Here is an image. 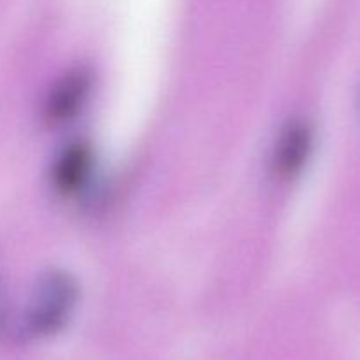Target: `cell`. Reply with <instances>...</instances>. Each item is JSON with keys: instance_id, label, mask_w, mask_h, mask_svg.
Returning a JSON list of instances; mask_svg holds the SVG:
<instances>
[{"instance_id": "7a4b0ae2", "label": "cell", "mask_w": 360, "mask_h": 360, "mask_svg": "<svg viewBox=\"0 0 360 360\" xmlns=\"http://www.w3.org/2000/svg\"><path fill=\"white\" fill-rule=\"evenodd\" d=\"M94 76L90 69L76 67L60 76L51 84L42 102V122L58 127L70 122L86 104L90 97Z\"/></svg>"}, {"instance_id": "6da1fadb", "label": "cell", "mask_w": 360, "mask_h": 360, "mask_svg": "<svg viewBox=\"0 0 360 360\" xmlns=\"http://www.w3.org/2000/svg\"><path fill=\"white\" fill-rule=\"evenodd\" d=\"M77 285L63 271H49L35 285L20 323V333L28 340H42L58 333L74 311Z\"/></svg>"}, {"instance_id": "3957f363", "label": "cell", "mask_w": 360, "mask_h": 360, "mask_svg": "<svg viewBox=\"0 0 360 360\" xmlns=\"http://www.w3.org/2000/svg\"><path fill=\"white\" fill-rule=\"evenodd\" d=\"M313 150V130L304 120H292L278 134L271 155V167L276 178H295L308 162Z\"/></svg>"}, {"instance_id": "277c9868", "label": "cell", "mask_w": 360, "mask_h": 360, "mask_svg": "<svg viewBox=\"0 0 360 360\" xmlns=\"http://www.w3.org/2000/svg\"><path fill=\"white\" fill-rule=\"evenodd\" d=\"M94 169V150L86 141H72L56 155L51 165V185L60 195H72L86 185Z\"/></svg>"}, {"instance_id": "5b68a950", "label": "cell", "mask_w": 360, "mask_h": 360, "mask_svg": "<svg viewBox=\"0 0 360 360\" xmlns=\"http://www.w3.org/2000/svg\"><path fill=\"white\" fill-rule=\"evenodd\" d=\"M11 329V308L7 301L6 283H4L2 273H0V338L6 336Z\"/></svg>"}]
</instances>
